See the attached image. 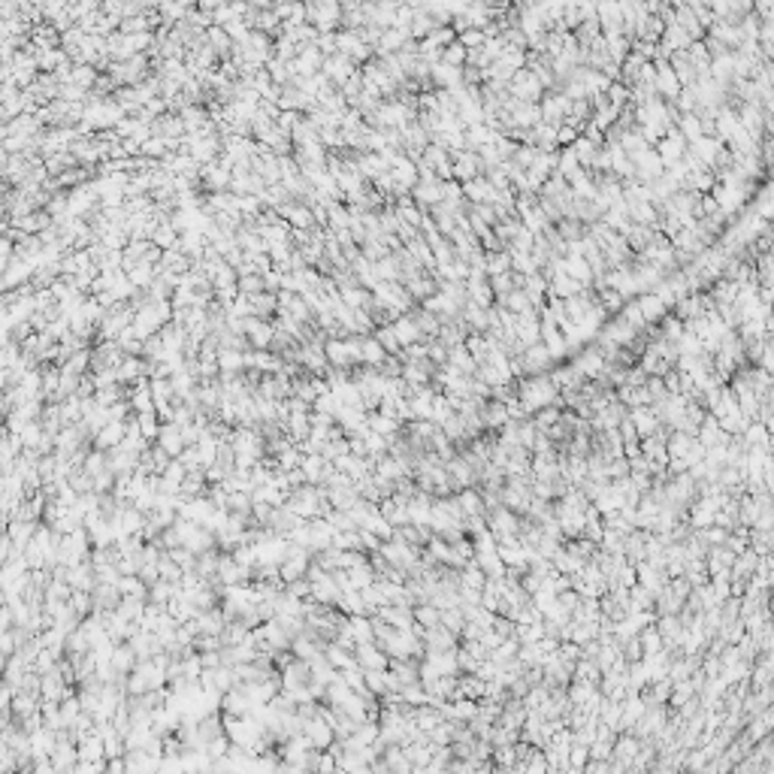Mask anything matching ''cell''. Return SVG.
I'll use <instances>...</instances> for the list:
<instances>
[{"label": "cell", "mask_w": 774, "mask_h": 774, "mask_svg": "<svg viewBox=\"0 0 774 774\" xmlns=\"http://www.w3.org/2000/svg\"><path fill=\"white\" fill-rule=\"evenodd\" d=\"M517 400H521V405L526 412H539L541 405H560L563 409V400H560V390L554 387V381L548 378V372L545 375H532V378H526L521 387H517Z\"/></svg>", "instance_id": "obj_1"}, {"label": "cell", "mask_w": 774, "mask_h": 774, "mask_svg": "<svg viewBox=\"0 0 774 774\" xmlns=\"http://www.w3.org/2000/svg\"><path fill=\"white\" fill-rule=\"evenodd\" d=\"M387 659L390 657L375 641L354 644V662H357V668H363V672H372V668H387Z\"/></svg>", "instance_id": "obj_2"}, {"label": "cell", "mask_w": 774, "mask_h": 774, "mask_svg": "<svg viewBox=\"0 0 774 774\" xmlns=\"http://www.w3.org/2000/svg\"><path fill=\"white\" fill-rule=\"evenodd\" d=\"M300 469H302V475H306V484H324L327 475L333 472V463L324 460L321 454H302Z\"/></svg>", "instance_id": "obj_3"}, {"label": "cell", "mask_w": 774, "mask_h": 774, "mask_svg": "<svg viewBox=\"0 0 774 774\" xmlns=\"http://www.w3.org/2000/svg\"><path fill=\"white\" fill-rule=\"evenodd\" d=\"M155 445H157V448H164L170 457H179V454L185 451V442H182V427L173 424V420L161 424V429H157V436H155Z\"/></svg>", "instance_id": "obj_4"}, {"label": "cell", "mask_w": 774, "mask_h": 774, "mask_svg": "<svg viewBox=\"0 0 774 774\" xmlns=\"http://www.w3.org/2000/svg\"><path fill=\"white\" fill-rule=\"evenodd\" d=\"M109 668L115 675H130L137 668V653H133V648L127 641L113 644V650H109Z\"/></svg>", "instance_id": "obj_5"}, {"label": "cell", "mask_w": 774, "mask_h": 774, "mask_svg": "<svg viewBox=\"0 0 774 774\" xmlns=\"http://www.w3.org/2000/svg\"><path fill=\"white\" fill-rule=\"evenodd\" d=\"M309 675H312L309 662H306V659H297V657H293V659L282 668V672H278V677H282V687H284V690H297V687H302V684L309 681Z\"/></svg>", "instance_id": "obj_6"}, {"label": "cell", "mask_w": 774, "mask_h": 774, "mask_svg": "<svg viewBox=\"0 0 774 774\" xmlns=\"http://www.w3.org/2000/svg\"><path fill=\"white\" fill-rule=\"evenodd\" d=\"M457 638H460V635H454L451 629H445L442 623L424 629V644H427V650H451V648H457Z\"/></svg>", "instance_id": "obj_7"}, {"label": "cell", "mask_w": 774, "mask_h": 774, "mask_svg": "<svg viewBox=\"0 0 774 774\" xmlns=\"http://www.w3.org/2000/svg\"><path fill=\"white\" fill-rule=\"evenodd\" d=\"M242 336H249L254 348H269V342H273V327L263 324L260 318H245V321H242Z\"/></svg>", "instance_id": "obj_8"}, {"label": "cell", "mask_w": 774, "mask_h": 774, "mask_svg": "<svg viewBox=\"0 0 774 774\" xmlns=\"http://www.w3.org/2000/svg\"><path fill=\"white\" fill-rule=\"evenodd\" d=\"M629 420H632V427L638 429V436H650L653 429L659 427V418L657 414H653V409L650 405H632V409H629V414H626Z\"/></svg>", "instance_id": "obj_9"}, {"label": "cell", "mask_w": 774, "mask_h": 774, "mask_svg": "<svg viewBox=\"0 0 774 774\" xmlns=\"http://www.w3.org/2000/svg\"><path fill=\"white\" fill-rule=\"evenodd\" d=\"M366 427H369L372 433L390 438V436H396L403 429V420H396V418H390V414H381V412L372 409V412H366Z\"/></svg>", "instance_id": "obj_10"}, {"label": "cell", "mask_w": 774, "mask_h": 774, "mask_svg": "<svg viewBox=\"0 0 774 774\" xmlns=\"http://www.w3.org/2000/svg\"><path fill=\"white\" fill-rule=\"evenodd\" d=\"M424 657H427V662L436 668L438 675H460V666H457V648H451V650H427Z\"/></svg>", "instance_id": "obj_11"}, {"label": "cell", "mask_w": 774, "mask_h": 774, "mask_svg": "<svg viewBox=\"0 0 774 774\" xmlns=\"http://www.w3.org/2000/svg\"><path fill=\"white\" fill-rule=\"evenodd\" d=\"M342 596V587L336 584V578H333V572L327 574L324 581H315L312 584V599L321 602V605H336Z\"/></svg>", "instance_id": "obj_12"}, {"label": "cell", "mask_w": 774, "mask_h": 774, "mask_svg": "<svg viewBox=\"0 0 774 774\" xmlns=\"http://www.w3.org/2000/svg\"><path fill=\"white\" fill-rule=\"evenodd\" d=\"M324 659L330 662L336 672H345V668L357 666V662H354V650L342 648V644H336V641H327V644H324Z\"/></svg>", "instance_id": "obj_13"}, {"label": "cell", "mask_w": 774, "mask_h": 774, "mask_svg": "<svg viewBox=\"0 0 774 774\" xmlns=\"http://www.w3.org/2000/svg\"><path fill=\"white\" fill-rule=\"evenodd\" d=\"M454 496H457V502H460V508H463V514L466 517H472V514H484L487 512V508H484V496H481V490L475 487H463V490H457L454 493Z\"/></svg>", "instance_id": "obj_14"}, {"label": "cell", "mask_w": 774, "mask_h": 774, "mask_svg": "<svg viewBox=\"0 0 774 774\" xmlns=\"http://www.w3.org/2000/svg\"><path fill=\"white\" fill-rule=\"evenodd\" d=\"M91 599H94V611H115L122 593H118L115 584H94Z\"/></svg>", "instance_id": "obj_15"}, {"label": "cell", "mask_w": 774, "mask_h": 774, "mask_svg": "<svg viewBox=\"0 0 774 774\" xmlns=\"http://www.w3.org/2000/svg\"><path fill=\"white\" fill-rule=\"evenodd\" d=\"M251 508H254V499L249 490H230L227 499H224V512L230 514H242V517H251Z\"/></svg>", "instance_id": "obj_16"}, {"label": "cell", "mask_w": 774, "mask_h": 774, "mask_svg": "<svg viewBox=\"0 0 774 774\" xmlns=\"http://www.w3.org/2000/svg\"><path fill=\"white\" fill-rule=\"evenodd\" d=\"M385 357H387V351L381 348L378 339H360V363L372 366V369H378V366L385 363Z\"/></svg>", "instance_id": "obj_17"}, {"label": "cell", "mask_w": 774, "mask_h": 774, "mask_svg": "<svg viewBox=\"0 0 774 774\" xmlns=\"http://www.w3.org/2000/svg\"><path fill=\"white\" fill-rule=\"evenodd\" d=\"M67 605H70V608H73V611L79 614V620L91 617V614H94V599H91V590H70V599H67Z\"/></svg>", "instance_id": "obj_18"}, {"label": "cell", "mask_w": 774, "mask_h": 774, "mask_svg": "<svg viewBox=\"0 0 774 774\" xmlns=\"http://www.w3.org/2000/svg\"><path fill=\"white\" fill-rule=\"evenodd\" d=\"M218 557H221V550H215V548H209V550H203V554H197V563H194V572L200 574V578H215V572H218Z\"/></svg>", "instance_id": "obj_19"}, {"label": "cell", "mask_w": 774, "mask_h": 774, "mask_svg": "<svg viewBox=\"0 0 774 774\" xmlns=\"http://www.w3.org/2000/svg\"><path fill=\"white\" fill-rule=\"evenodd\" d=\"M115 587H118V593H122V596H137V599H146V596H148V587H146V581H142L139 574H122Z\"/></svg>", "instance_id": "obj_20"}, {"label": "cell", "mask_w": 774, "mask_h": 774, "mask_svg": "<svg viewBox=\"0 0 774 774\" xmlns=\"http://www.w3.org/2000/svg\"><path fill=\"white\" fill-rule=\"evenodd\" d=\"M394 333H396V342H400V348H405V345H412V342H420L424 336H420V330H418V324L412 321V318H400V321L394 324Z\"/></svg>", "instance_id": "obj_21"}, {"label": "cell", "mask_w": 774, "mask_h": 774, "mask_svg": "<svg viewBox=\"0 0 774 774\" xmlns=\"http://www.w3.org/2000/svg\"><path fill=\"white\" fill-rule=\"evenodd\" d=\"M638 641H641V653H644V657H650V653L662 650V635H659V629L653 626V623L638 629Z\"/></svg>", "instance_id": "obj_22"}, {"label": "cell", "mask_w": 774, "mask_h": 774, "mask_svg": "<svg viewBox=\"0 0 774 774\" xmlns=\"http://www.w3.org/2000/svg\"><path fill=\"white\" fill-rule=\"evenodd\" d=\"M133 414H137L139 436H146L148 442H155L157 429H161V418H157V412H155V409H148V412H133Z\"/></svg>", "instance_id": "obj_23"}, {"label": "cell", "mask_w": 774, "mask_h": 774, "mask_svg": "<svg viewBox=\"0 0 774 774\" xmlns=\"http://www.w3.org/2000/svg\"><path fill=\"white\" fill-rule=\"evenodd\" d=\"M484 581H487V574H484V569H481V565H478L475 560H469V563L460 569V587H475V590H481Z\"/></svg>", "instance_id": "obj_24"}, {"label": "cell", "mask_w": 774, "mask_h": 774, "mask_svg": "<svg viewBox=\"0 0 774 774\" xmlns=\"http://www.w3.org/2000/svg\"><path fill=\"white\" fill-rule=\"evenodd\" d=\"M438 623H442L445 629H451L454 635H460V629L466 626V614H463L460 605H451V608L438 611Z\"/></svg>", "instance_id": "obj_25"}, {"label": "cell", "mask_w": 774, "mask_h": 774, "mask_svg": "<svg viewBox=\"0 0 774 774\" xmlns=\"http://www.w3.org/2000/svg\"><path fill=\"white\" fill-rule=\"evenodd\" d=\"M438 720H442V711H438V708H433V705H418V708H414V726H418L420 732H429Z\"/></svg>", "instance_id": "obj_26"}, {"label": "cell", "mask_w": 774, "mask_h": 774, "mask_svg": "<svg viewBox=\"0 0 774 774\" xmlns=\"http://www.w3.org/2000/svg\"><path fill=\"white\" fill-rule=\"evenodd\" d=\"M412 614H414V623L424 626V629H429V626L438 623V608H436L433 602H418V605L412 608Z\"/></svg>", "instance_id": "obj_27"}, {"label": "cell", "mask_w": 774, "mask_h": 774, "mask_svg": "<svg viewBox=\"0 0 774 774\" xmlns=\"http://www.w3.org/2000/svg\"><path fill=\"white\" fill-rule=\"evenodd\" d=\"M747 545L753 548L756 554H771V530H756V526H750Z\"/></svg>", "instance_id": "obj_28"}, {"label": "cell", "mask_w": 774, "mask_h": 774, "mask_svg": "<svg viewBox=\"0 0 774 774\" xmlns=\"http://www.w3.org/2000/svg\"><path fill=\"white\" fill-rule=\"evenodd\" d=\"M638 309H641V318H644V321H659V318L666 315V302H662L659 297H641Z\"/></svg>", "instance_id": "obj_29"}, {"label": "cell", "mask_w": 774, "mask_h": 774, "mask_svg": "<svg viewBox=\"0 0 774 774\" xmlns=\"http://www.w3.org/2000/svg\"><path fill=\"white\" fill-rule=\"evenodd\" d=\"M517 732H521V729H508V726H502V723H493L487 741H490L493 747H499V744H514V741H517Z\"/></svg>", "instance_id": "obj_30"}, {"label": "cell", "mask_w": 774, "mask_h": 774, "mask_svg": "<svg viewBox=\"0 0 774 774\" xmlns=\"http://www.w3.org/2000/svg\"><path fill=\"white\" fill-rule=\"evenodd\" d=\"M517 659H521L523 666L530 668V666H541L545 653H541V648H539L536 641H532V644H521V648H517Z\"/></svg>", "instance_id": "obj_31"}, {"label": "cell", "mask_w": 774, "mask_h": 774, "mask_svg": "<svg viewBox=\"0 0 774 774\" xmlns=\"http://www.w3.org/2000/svg\"><path fill=\"white\" fill-rule=\"evenodd\" d=\"M587 760H590L587 744H569V771H584Z\"/></svg>", "instance_id": "obj_32"}, {"label": "cell", "mask_w": 774, "mask_h": 774, "mask_svg": "<svg viewBox=\"0 0 774 774\" xmlns=\"http://www.w3.org/2000/svg\"><path fill=\"white\" fill-rule=\"evenodd\" d=\"M587 750H590V760H611L614 741L611 738H593V744H587Z\"/></svg>", "instance_id": "obj_33"}, {"label": "cell", "mask_w": 774, "mask_h": 774, "mask_svg": "<svg viewBox=\"0 0 774 774\" xmlns=\"http://www.w3.org/2000/svg\"><path fill=\"white\" fill-rule=\"evenodd\" d=\"M557 657H560L565 666H574V662L581 659V644H574V641H560V644H557Z\"/></svg>", "instance_id": "obj_34"}, {"label": "cell", "mask_w": 774, "mask_h": 774, "mask_svg": "<svg viewBox=\"0 0 774 774\" xmlns=\"http://www.w3.org/2000/svg\"><path fill=\"white\" fill-rule=\"evenodd\" d=\"M457 666H460V672H475V668L481 666V659H478L472 650L457 648Z\"/></svg>", "instance_id": "obj_35"}, {"label": "cell", "mask_w": 774, "mask_h": 774, "mask_svg": "<svg viewBox=\"0 0 774 774\" xmlns=\"http://www.w3.org/2000/svg\"><path fill=\"white\" fill-rule=\"evenodd\" d=\"M381 342V348L387 351V354H400V342H396V333L394 327H387V330H378V336H375Z\"/></svg>", "instance_id": "obj_36"}, {"label": "cell", "mask_w": 774, "mask_h": 774, "mask_svg": "<svg viewBox=\"0 0 774 774\" xmlns=\"http://www.w3.org/2000/svg\"><path fill=\"white\" fill-rule=\"evenodd\" d=\"M629 475V460L626 457H611L608 460V478H623Z\"/></svg>", "instance_id": "obj_37"}, {"label": "cell", "mask_w": 774, "mask_h": 774, "mask_svg": "<svg viewBox=\"0 0 774 774\" xmlns=\"http://www.w3.org/2000/svg\"><path fill=\"white\" fill-rule=\"evenodd\" d=\"M557 602H560L563 608L572 614V608L581 602V596H578V590H572V587H569V590H560V593H557Z\"/></svg>", "instance_id": "obj_38"}, {"label": "cell", "mask_w": 774, "mask_h": 774, "mask_svg": "<svg viewBox=\"0 0 774 774\" xmlns=\"http://www.w3.org/2000/svg\"><path fill=\"white\" fill-rule=\"evenodd\" d=\"M242 291L249 293V297H254V293H260V291H263V278H258V275L242 278Z\"/></svg>", "instance_id": "obj_39"}]
</instances>
